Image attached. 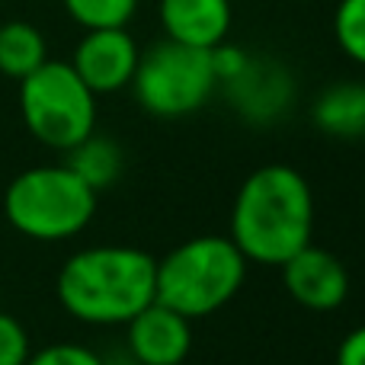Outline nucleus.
Masks as SVG:
<instances>
[{
    "instance_id": "obj_10",
    "label": "nucleus",
    "mask_w": 365,
    "mask_h": 365,
    "mask_svg": "<svg viewBox=\"0 0 365 365\" xmlns=\"http://www.w3.org/2000/svg\"><path fill=\"white\" fill-rule=\"evenodd\" d=\"M125 343L135 365H182L192 353V321L151 302L125 324Z\"/></svg>"
},
{
    "instance_id": "obj_4",
    "label": "nucleus",
    "mask_w": 365,
    "mask_h": 365,
    "mask_svg": "<svg viewBox=\"0 0 365 365\" xmlns=\"http://www.w3.org/2000/svg\"><path fill=\"white\" fill-rule=\"evenodd\" d=\"M4 215L29 240H71L93 221L96 192L68 164H38L10 180Z\"/></svg>"
},
{
    "instance_id": "obj_13",
    "label": "nucleus",
    "mask_w": 365,
    "mask_h": 365,
    "mask_svg": "<svg viewBox=\"0 0 365 365\" xmlns=\"http://www.w3.org/2000/svg\"><path fill=\"white\" fill-rule=\"evenodd\" d=\"M48 61V45L38 26L26 19H4L0 23V74L10 81H23Z\"/></svg>"
},
{
    "instance_id": "obj_7",
    "label": "nucleus",
    "mask_w": 365,
    "mask_h": 365,
    "mask_svg": "<svg viewBox=\"0 0 365 365\" xmlns=\"http://www.w3.org/2000/svg\"><path fill=\"white\" fill-rule=\"evenodd\" d=\"M218 90L225 93L227 106L244 122H250V125H269L279 115H285V109L292 106L295 81H292L289 68L282 61L250 55L237 74L227 77L225 83H218Z\"/></svg>"
},
{
    "instance_id": "obj_9",
    "label": "nucleus",
    "mask_w": 365,
    "mask_h": 365,
    "mask_svg": "<svg viewBox=\"0 0 365 365\" xmlns=\"http://www.w3.org/2000/svg\"><path fill=\"white\" fill-rule=\"evenodd\" d=\"M282 289L304 311H336L349 298V272L336 253L308 244L279 266Z\"/></svg>"
},
{
    "instance_id": "obj_1",
    "label": "nucleus",
    "mask_w": 365,
    "mask_h": 365,
    "mask_svg": "<svg viewBox=\"0 0 365 365\" xmlns=\"http://www.w3.org/2000/svg\"><path fill=\"white\" fill-rule=\"evenodd\" d=\"M227 237L247 263L282 266L314 244V192L289 164H263L240 182Z\"/></svg>"
},
{
    "instance_id": "obj_20",
    "label": "nucleus",
    "mask_w": 365,
    "mask_h": 365,
    "mask_svg": "<svg viewBox=\"0 0 365 365\" xmlns=\"http://www.w3.org/2000/svg\"><path fill=\"white\" fill-rule=\"evenodd\" d=\"M0 23H4V19H0Z\"/></svg>"
},
{
    "instance_id": "obj_18",
    "label": "nucleus",
    "mask_w": 365,
    "mask_h": 365,
    "mask_svg": "<svg viewBox=\"0 0 365 365\" xmlns=\"http://www.w3.org/2000/svg\"><path fill=\"white\" fill-rule=\"evenodd\" d=\"M26 365H106L100 353H93L83 343H48L42 349H32Z\"/></svg>"
},
{
    "instance_id": "obj_3",
    "label": "nucleus",
    "mask_w": 365,
    "mask_h": 365,
    "mask_svg": "<svg viewBox=\"0 0 365 365\" xmlns=\"http://www.w3.org/2000/svg\"><path fill=\"white\" fill-rule=\"evenodd\" d=\"M247 269L250 263L227 234L189 237L158 259V302L189 321H199L237 298Z\"/></svg>"
},
{
    "instance_id": "obj_16",
    "label": "nucleus",
    "mask_w": 365,
    "mask_h": 365,
    "mask_svg": "<svg viewBox=\"0 0 365 365\" xmlns=\"http://www.w3.org/2000/svg\"><path fill=\"white\" fill-rule=\"evenodd\" d=\"M336 48L365 68V0H340L334 10Z\"/></svg>"
},
{
    "instance_id": "obj_11",
    "label": "nucleus",
    "mask_w": 365,
    "mask_h": 365,
    "mask_svg": "<svg viewBox=\"0 0 365 365\" xmlns=\"http://www.w3.org/2000/svg\"><path fill=\"white\" fill-rule=\"evenodd\" d=\"M164 38L189 48H218L234 23L231 0H158Z\"/></svg>"
},
{
    "instance_id": "obj_2",
    "label": "nucleus",
    "mask_w": 365,
    "mask_h": 365,
    "mask_svg": "<svg viewBox=\"0 0 365 365\" xmlns=\"http://www.w3.org/2000/svg\"><path fill=\"white\" fill-rule=\"evenodd\" d=\"M58 304L90 327H125L158 302V259L132 244H96L71 253L55 279Z\"/></svg>"
},
{
    "instance_id": "obj_12",
    "label": "nucleus",
    "mask_w": 365,
    "mask_h": 365,
    "mask_svg": "<svg viewBox=\"0 0 365 365\" xmlns=\"http://www.w3.org/2000/svg\"><path fill=\"white\" fill-rule=\"evenodd\" d=\"M311 122L330 138H365V81H340L321 90L311 103Z\"/></svg>"
},
{
    "instance_id": "obj_5",
    "label": "nucleus",
    "mask_w": 365,
    "mask_h": 365,
    "mask_svg": "<svg viewBox=\"0 0 365 365\" xmlns=\"http://www.w3.org/2000/svg\"><path fill=\"white\" fill-rule=\"evenodd\" d=\"M19 115L38 145L68 154L96 132V96L68 61H45L19 81Z\"/></svg>"
},
{
    "instance_id": "obj_14",
    "label": "nucleus",
    "mask_w": 365,
    "mask_h": 365,
    "mask_svg": "<svg viewBox=\"0 0 365 365\" xmlns=\"http://www.w3.org/2000/svg\"><path fill=\"white\" fill-rule=\"evenodd\" d=\"M64 164L100 195L103 189H109L122 177L125 158H122V148L115 145L113 138L93 132V135H87L81 145H74L68 154H64Z\"/></svg>"
},
{
    "instance_id": "obj_19",
    "label": "nucleus",
    "mask_w": 365,
    "mask_h": 365,
    "mask_svg": "<svg viewBox=\"0 0 365 365\" xmlns=\"http://www.w3.org/2000/svg\"><path fill=\"white\" fill-rule=\"evenodd\" d=\"M336 365H365V324L349 330L336 346Z\"/></svg>"
},
{
    "instance_id": "obj_8",
    "label": "nucleus",
    "mask_w": 365,
    "mask_h": 365,
    "mask_svg": "<svg viewBox=\"0 0 365 365\" xmlns=\"http://www.w3.org/2000/svg\"><path fill=\"white\" fill-rule=\"evenodd\" d=\"M138 58L141 48L135 36L128 32V26H119V29H83L68 64L90 87V93L106 96L132 87Z\"/></svg>"
},
{
    "instance_id": "obj_6",
    "label": "nucleus",
    "mask_w": 365,
    "mask_h": 365,
    "mask_svg": "<svg viewBox=\"0 0 365 365\" xmlns=\"http://www.w3.org/2000/svg\"><path fill=\"white\" fill-rule=\"evenodd\" d=\"M132 93L154 119H186L199 113L218 93L212 51L189 48L170 38L148 45L135 68Z\"/></svg>"
},
{
    "instance_id": "obj_15",
    "label": "nucleus",
    "mask_w": 365,
    "mask_h": 365,
    "mask_svg": "<svg viewBox=\"0 0 365 365\" xmlns=\"http://www.w3.org/2000/svg\"><path fill=\"white\" fill-rule=\"evenodd\" d=\"M81 29H119L138 13V0H61Z\"/></svg>"
},
{
    "instance_id": "obj_17",
    "label": "nucleus",
    "mask_w": 365,
    "mask_h": 365,
    "mask_svg": "<svg viewBox=\"0 0 365 365\" xmlns=\"http://www.w3.org/2000/svg\"><path fill=\"white\" fill-rule=\"evenodd\" d=\"M32 356L29 330L13 314L0 311V365H26Z\"/></svg>"
}]
</instances>
